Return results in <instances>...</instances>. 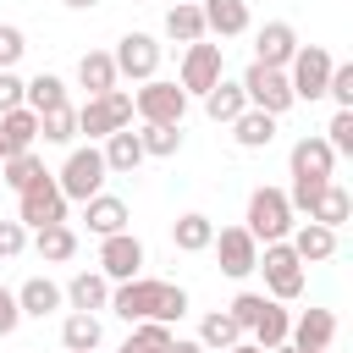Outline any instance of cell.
I'll use <instances>...</instances> for the list:
<instances>
[{"mask_svg": "<svg viewBox=\"0 0 353 353\" xmlns=\"http://www.w3.org/2000/svg\"><path fill=\"white\" fill-rule=\"evenodd\" d=\"M110 314H121L127 325H138V320H165V325H176L182 314H188V292L176 287V281H149V276H127V281H116L110 287V303H105Z\"/></svg>", "mask_w": 353, "mask_h": 353, "instance_id": "cell-1", "label": "cell"}, {"mask_svg": "<svg viewBox=\"0 0 353 353\" xmlns=\"http://www.w3.org/2000/svg\"><path fill=\"white\" fill-rule=\"evenodd\" d=\"M243 226H248L254 243H281L298 221H292V204H287L281 188H254V193H248V215H243Z\"/></svg>", "mask_w": 353, "mask_h": 353, "instance_id": "cell-2", "label": "cell"}, {"mask_svg": "<svg viewBox=\"0 0 353 353\" xmlns=\"http://www.w3.org/2000/svg\"><path fill=\"white\" fill-rule=\"evenodd\" d=\"M105 176H110V171H105V154L88 143V149H72V154H66V165H61V176H55V188L66 193V204H72V199L83 204V199L105 193Z\"/></svg>", "mask_w": 353, "mask_h": 353, "instance_id": "cell-3", "label": "cell"}, {"mask_svg": "<svg viewBox=\"0 0 353 353\" xmlns=\"http://www.w3.org/2000/svg\"><path fill=\"white\" fill-rule=\"evenodd\" d=\"M254 270H265V287H270V298H276V303H287V298H298V292H303V259L292 254V243H287V237H281V243H265Z\"/></svg>", "mask_w": 353, "mask_h": 353, "instance_id": "cell-4", "label": "cell"}, {"mask_svg": "<svg viewBox=\"0 0 353 353\" xmlns=\"http://www.w3.org/2000/svg\"><path fill=\"white\" fill-rule=\"evenodd\" d=\"M116 127H132V94L127 88H105L77 110V132H88V138H110Z\"/></svg>", "mask_w": 353, "mask_h": 353, "instance_id": "cell-5", "label": "cell"}, {"mask_svg": "<svg viewBox=\"0 0 353 353\" xmlns=\"http://www.w3.org/2000/svg\"><path fill=\"white\" fill-rule=\"evenodd\" d=\"M17 221L22 226H55V221H66V193L55 188V176L44 171V176H33L22 193H17Z\"/></svg>", "mask_w": 353, "mask_h": 353, "instance_id": "cell-6", "label": "cell"}, {"mask_svg": "<svg viewBox=\"0 0 353 353\" xmlns=\"http://www.w3.org/2000/svg\"><path fill=\"white\" fill-rule=\"evenodd\" d=\"M331 50L320 44H298L292 61H287V83H292V99H325V77H331Z\"/></svg>", "mask_w": 353, "mask_h": 353, "instance_id": "cell-7", "label": "cell"}, {"mask_svg": "<svg viewBox=\"0 0 353 353\" xmlns=\"http://www.w3.org/2000/svg\"><path fill=\"white\" fill-rule=\"evenodd\" d=\"M237 83H243L248 105H254V110H265V116H281V110L292 105V83H287V66H259V61H254V66H248Z\"/></svg>", "mask_w": 353, "mask_h": 353, "instance_id": "cell-8", "label": "cell"}, {"mask_svg": "<svg viewBox=\"0 0 353 353\" xmlns=\"http://www.w3.org/2000/svg\"><path fill=\"white\" fill-rule=\"evenodd\" d=\"M132 116L160 121V127H182V116H188V94H182L176 83H165V77H149V83L132 94Z\"/></svg>", "mask_w": 353, "mask_h": 353, "instance_id": "cell-9", "label": "cell"}, {"mask_svg": "<svg viewBox=\"0 0 353 353\" xmlns=\"http://www.w3.org/2000/svg\"><path fill=\"white\" fill-rule=\"evenodd\" d=\"M110 61H116V77L149 83L160 72V44H154V33H121V44L110 50Z\"/></svg>", "mask_w": 353, "mask_h": 353, "instance_id": "cell-10", "label": "cell"}, {"mask_svg": "<svg viewBox=\"0 0 353 353\" xmlns=\"http://www.w3.org/2000/svg\"><path fill=\"white\" fill-rule=\"evenodd\" d=\"M210 248H215V259H221V270H226L232 281H243V276L259 265V243L248 237V226H221V232L210 237Z\"/></svg>", "mask_w": 353, "mask_h": 353, "instance_id": "cell-11", "label": "cell"}, {"mask_svg": "<svg viewBox=\"0 0 353 353\" xmlns=\"http://www.w3.org/2000/svg\"><path fill=\"white\" fill-rule=\"evenodd\" d=\"M215 83H221V44H204V39H193V44H188V55H182V83H176V88L204 99Z\"/></svg>", "mask_w": 353, "mask_h": 353, "instance_id": "cell-12", "label": "cell"}, {"mask_svg": "<svg viewBox=\"0 0 353 353\" xmlns=\"http://www.w3.org/2000/svg\"><path fill=\"white\" fill-rule=\"evenodd\" d=\"M138 270H143V243H138L132 232H110V237H99V276L127 281V276H138Z\"/></svg>", "mask_w": 353, "mask_h": 353, "instance_id": "cell-13", "label": "cell"}, {"mask_svg": "<svg viewBox=\"0 0 353 353\" xmlns=\"http://www.w3.org/2000/svg\"><path fill=\"white\" fill-rule=\"evenodd\" d=\"M287 165H292V182H331L336 154H331L325 138H298L292 154H287Z\"/></svg>", "mask_w": 353, "mask_h": 353, "instance_id": "cell-14", "label": "cell"}, {"mask_svg": "<svg viewBox=\"0 0 353 353\" xmlns=\"http://www.w3.org/2000/svg\"><path fill=\"white\" fill-rule=\"evenodd\" d=\"M287 342H292L298 353H325V347L336 342V314H331V309H303V314L292 320Z\"/></svg>", "mask_w": 353, "mask_h": 353, "instance_id": "cell-15", "label": "cell"}, {"mask_svg": "<svg viewBox=\"0 0 353 353\" xmlns=\"http://www.w3.org/2000/svg\"><path fill=\"white\" fill-rule=\"evenodd\" d=\"M292 50H298L292 22H265V28L254 33V61H259V66H287Z\"/></svg>", "mask_w": 353, "mask_h": 353, "instance_id": "cell-16", "label": "cell"}, {"mask_svg": "<svg viewBox=\"0 0 353 353\" xmlns=\"http://www.w3.org/2000/svg\"><path fill=\"white\" fill-rule=\"evenodd\" d=\"M99 154H105V171H116V176H132V171H138V165L149 160L132 127H116V132L105 138V149H99Z\"/></svg>", "mask_w": 353, "mask_h": 353, "instance_id": "cell-17", "label": "cell"}, {"mask_svg": "<svg viewBox=\"0 0 353 353\" xmlns=\"http://www.w3.org/2000/svg\"><path fill=\"white\" fill-rule=\"evenodd\" d=\"M66 303V292L50 281V276H28L22 287H17V309H22V320L33 314V320H44V314H55Z\"/></svg>", "mask_w": 353, "mask_h": 353, "instance_id": "cell-18", "label": "cell"}, {"mask_svg": "<svg viewBox=\"0 0 353 353\" xmlns=\"http://www.w3.org/2000/svg\"><path fill=\"white\" fill-rule=\"evenodd\" d=\"M199 11H204V33H221V39L248 33V0H199Z\"/></svg>", "mask_w": 353, "mask_h": 353, "instance_id": "cell-19", "label": "cell"}, {"mask_svg": "<svg viewBox=\"0 0 353 353\" xmlns=\"http://www.w3.org/2000/svg\"><path fill=\"white\" fill-rule=\"evenodd\" d=\"M83 221H88V232H94V237L127 232V204H121L116 193H94V199H83Z\"/></svg>", "mask_w": 353, "mask_h": 353, "instance_id": "cell-20", "label": "cell"}, {"mask_svg": "<svg viewBox=\"0 0 353 353\" xmlns=\"http://www.w3.org/2000/svg\"><path fill=\"white\" fill-rule=\"evenodd\" d=\"M287 237H292V254H298L303 265H320V259H331V254H336V232H331V226H320V221H303V226H292Z\"/></svg>", "mask_w": 353, "mask_h": 353, "instance_id": "cell-21", "label": "cell"}, {"mask_svg": "<svg viewBox=\"0 0 353 353\" xmlns=\"http://www.w3.org/2000/svg\"><path fill=\"white\" fill-rule=\"evenodd\" d=\"M66 303H72V309L99 314V309L110 303V276H99V270H77V276L66 281Z\"/></svg>", "mask_w": 353, "mask_h": 353, "instance_id": "cell-22", "label": "cell"}, {"mask_svg": "<svg viewBox=\"0 0 353 353\" xmlns=\"http://www.w3.org/2000/svg\"><path fill=\"white\" fill-rule=\"evenodd\" d=\"M99 314H88V309H72L66 320H61V347L66 353H94L99 347Z\"/></svg>", "mask_w": 353, "mask_h": 353, "instance_id": "cell-23", "label": "cell"}, {"mask_svg": "<svg viewBox=\"0 0 353 353\" xmlns=\"http://www.w3.org/2000/svg\"><path fill=\"white\" fill-rule=\"evenodd\" d=\"M33 138H39V110L17 105V110H6V116H0V143H6V154L33 149Z\"/></svg>", "mask_w": 353, "mask_h": 353, "instance_id": "cell-24", "label": "cell"}, {"mask_svg": "<svg viewBox=\"0 0 353 353\" xmlns=\"http://www.w3.org/2000/svg\"><path fill=\"white\" fill-rule=\"evenodd\" d=\"M232 127V138H237V149H270V138H276V116H265V110H243L237 121H226Z\"/></svg>", "mask_w": 353, "mask_h": 353, "instance_id": "cell-25", "label": "cell"}, {"mask_svg": "<svg viewBox=\"0 0 353 353\" xmlns=\"http://www.w3.org/2000/svg\"><path fill=\"white\" fill-rule=\"evenodd\" d=\"M210 237H215V221H210V215H199V210H188V215H176V221H171V243H176L182 254H204V248H210Z\"/></svg>", "mask_w": 353, "mask_h": 353, "instance_id": "cell-26", "label": "cell"}, {"mask_svg": "<svg viewBox=\"0 0 353 353\" xmlns=\"http://www.w3.org/2000/svg\"><path fill=\"white\" fill-rule=\"evenodd\" d=\"M77 83L88 88V99H94V94H105V88H116L121 77H116V61H110V50H88V55L77 61Z\"/></svg>", "mask_w": 353, "mask_h": 353, "instance_id": "cell-27", "label": "cell"}, {"mask_svg": "<svg viewBox=\"0 0 353 353\" xmlns=\"http://www.w3.org/2000/svg\"><path fill=\"white\" fill-rule=\"evenodd\" d=\"M243 110H248V94H243V83H226V77H221V83L204 94V116H210V121H237Z\"/></svg>", "mask_w": 353, "mask_h": 353, "instance_id": "cell-28", "label": "cell"}, {"mask_svg": "<svg viewBox=\"0 0 353 353\" xmlns=\"http://www.w3.org/2000/svg\"><path fill=\"white\" fill-rule=\"evenodd\" d=\"M33 248H39V259H44V265H66V259L77 254V232H72L66 221H55V226H39Z\"/></svg>", "mask_w": 353, "mask_h": 353, "instance_id": "cell-29", "label": "cell"}, {"mask_svg": "<svg viewBox=\"0 0 353 353\" xmlns=\"http://www.w3.org/2000/svg\"><path fill=\"white\" fill-rule=\"evenodd\" d=\"M22 105L39 110V116H44V110H61V105H66V83H61L55 72H39L33 83H22Z\"/></svg>", "mask_w": 353, "mask_h": 353, "instance_id": "cell-30", "label": "cell"}, {"mask_svg": "<svg viewBox=\"0 0 353 353\" xmlns=\"http://www.w3.org/2000/svg\"><path fill=\"white\" fill-rule=\"evenodd\" d=\"M347 215H353L347 188H342V182H325V188H320V199H314V210H309V221H320V226H331V232H336Z\"/></svg>", "mask_w": 353, "mask_h": 353, "instance_id": "cell-31", "label": "cell"}, {"mask_svg": "<svg viewBox=\"0 0 353 353\" xmlns=\"http://www.w3.org/2000/svg\"><path fill=\"white\" fill-rule=\"evenodd\" d=\"M199 342H204V353H226L232 342H243V325H237L226 309H215V314L199 320Z\"/></svg>", "mask_w": 353, "mask_h": 353, "instance_id": "cell-32", "label": "cell"}, {"mask_svg": "<svg viewBox=\"0 0 353 353\" xmlns=\"http://www.w3.org/2000/svg\"><path fill=\"white\" fill-rule=\"evenodd\" d=\"M165 39H176V44L204 39V11H199L193 0H176V6L165 11Z\"/></svg>", "mask_w": 353, "mask_h": 353, "instance_id": "cell-33", "label": "cell"}, {"mask_svg": "<svg viewBox=\"0 0 353 353\" xmlns=\"http://www.w3.org/2000/svg\"><path fill=\"white\" fill-rule=\"evenodd\" d=\"M248 331H254V342H259V347H276V342H287V331H292V314H287L276 298H265V309H259V320H254Z\"/></svg>", "mask_w": 353, "mask_h": 353, "instance_id": "cell-34", "label": "cell"}, {"mask_svg": "<svg viewBox=\"0 0 353 353\" xmlns=\"http://www.w3.org/2000/svg\"><path fill=\"white\" fill-rule=\"evenodd\" d=\"M33 176H44V160H39L33 149H22V154H6V160H0V182H6L11 193H22Z\"/></svg>", "mask_w": 353, "mask_h": 353, "instance_id": "cell-35", "label": "cell"}, {"mask_svg": "<svg viewBox=\"0 0 353 353\" xmlns=\"http://www.w3.org/2000/svg\"><path fill=\"white\" fill-rule=\"evenodd\" d=\"M165 342H171V325L165 320H138L132 336L121 342V353H165Z\"/></svg>", "mask_w": 353, "mask_h": 353, "instance_id": "cell-36", "label": "cell"}, {"mask_svg": "<svg viewBox=\"0 0 353 353\" xmlns=\"http://www.w3.org/2000/svg\"><path fill=\"white\" fill-rule=\"evenodd\" d=\"M138 143H143V154H154V160H171V154L182 149V127H160V121H143Z\"/></svg>", "mask_w": 353, "mask_h": 353, "instance_id": "cell-37", "label": "cell"}, {"mask_svg": "<svg viewBox=\"0 0 353 353\" xmlns=\"http://www.w3.org/2000/svg\"><path fill=\"white\" fill-rule=\"evenodd\" d=\"M39 132H44V143H72V138H77V110H72V105L44 110V116H39Z\"/></svg>", "mask_w": 353, "mask_h": 353, "instance_id": "cell-38", "label": "cell"}, {"mask_svg": "<svg viewBox=\"0 0 353 353\" xmlns=\"http://www.w3.org/2000/svg\"><path fill=\"white\" fill-rule=\"evenodd\" d=\"M325 94L336 99V110H353V61H336V66H331Z\"/></svg>", "mask_w": 353, "mask_h": 353, "instance_id": "cell-39", "label": "cell"}, {"mask_svg": "<svg viewBox=\"0 0 353 353\" xmlns=\"http://www.w3.org/2000/svg\"><path fill=\"white\" fill-rule=\"evenodd\" d=\"M325 143H331V154H353V110H336V116H331Z\"/></svg>", "mask_w": 353, "mask_h": 353, "instance_id": "cell-40", "label": "cell"}, {"mask_svg": "<svg viewBox=\"0 0 353 353\" xmlns=\"http://www.w3.org/2000/svg\"><path fill=\"white\" fill-rule=\"evenodd\" d=\"M22 50H28V39H22V28H11V22H0V72H11V66L22 61Z\"/></svg>", "mask_w": 353, "mask_h": 353, "instance_id": "cell-41", "label": "cell"}, {"mask_svg": "<svg viewBox=\"0 0 353 353\" xmlns=\"http://www.w3.org/2000/svg\"><path fill=\"white\" fill-rule=\"evenodd\" d=\"M259 309H265V292H237V298H232V309H226V314H232V320H237V325H243V331H248V325H254V320H259Z\"/></svg>", "mask_w": 353, "mask_h": 353, "instance_id": "cell-42", "label": "cell"}, {"mask_svg": "<svg viewBox=\"0 0 353 353\" xmlns=\"http://www.w3.org/2000/svg\"><path fill=\"white\" fill-rule=\"evenodd\" d=\"M22 243H28V226L22 221H0V259H17Z\"/></svg>", "mask_w": 353, "mask_h": 353, "instance_id": "cell-43", "label": "cell"}, {"mask_svg": "<svg viewBox=\"0 0 353 353\" xmlns=\"http://www.w3.org/2000/svg\"><path fill=\"white\" fill-rule=\"evenodd\" d=\"M22 325V309H17V292L11 287H0V336H11Z\"/></svg>", "mask_w": 353, "mask_h": 353, "instance_id": "cell-44", "label": "cell"}, {"mask_svg": "<svg viewBox=\"0 0 353 353\" xmlns=\"http://www.w3.org/2000/svg\"><path fill=\"white\" fill-rule=\"evenodd\" d=\"M17 105H22V77L17 72H0V116L17 110Z\"/></svg>", "mask_w": 353, "mask_h": 353, "instance_id": "cell-45", "label": "cell"}, {"mask_svg": "<svg viewBox=\"0 0 353 353\" xmlns=\"http://www.w3.org/2000/svg\"><path fill=\"white\" fill-rule=\"evenodd\" d=\"M165 353H204V342H199V336H171Z\"/></svg>", "mask_w": 353, "mask_h": 353, "instance_id": "cell-46", "label": "cell"}, {"mask_svg": "<svg viewBox=\"0 0 353 353\" xmlns=\"http://www.w3.org/2000/svg\"><path fill=\"white\" fill-rule=\"evenodd\" d=\"M226 353H265V347H259V342H232Z\"/></svg>", "mask_w": 353, "mask_h": 353, "instance_id": "cell-47", "label": "cell"}, {"mask_svg": "<svg viewBox=\"0 0 353 353\" xmlns=\"http://www.w3.org/2000/svg\"><path fill=\"white\" fill-rule=\"evenodd\" d=\"M61 6H72V11H88V6H99V0H61Z\"/></svg>", "mask_w": 353, "mask_h": 353, "instance_id": "cell-48", "label": "cell"}, {"mask_svg": "<svg viewBox=\"0 0 353 353\" xmlns=\"http://www.w3.org/2000/svg\"><path fill=\"white\" fill-rule=\"evenodd\" d=\"M265 353H298V347H292V342H276V347H265Z\"/></svg>", "mask_w": 353, "mask_h": 353, "instance_id": "cell-49", "label": "cell"}, {"mask_svg": "<svg viewBox=\"0 0 353 353\" xmlns=\"http://www.w3.org/2000/svg\"><path fill=\"white\" fill-rule=\"evenodd\" d=\"M0 160H6V143H0Z\"/></svg>", "mask_w": 353, "mask_h": 353, "instance_id": "cell-50", "label": "cell"}, {"mask_svg": "<svg viewBox=\"0 0 353 353\" xmlns=\"http://www.w3.org/2000/svg\"><path fill=\"white\" fill-rule=\"evenodd\" d=\"M193 6H199V0H193Z\"/></svg>", "mask_w": 353, "mask_h": 353, "instance_id": "cell-51", "label": "cell"}, {"mask_svg": "<svg viewBox=\"0 0 353 353\" xmlns=\"http://www.w3.org/2000/svg\"><path fill=\"white\" fill-rule=\"evenodd\" d=\"M325 353H331V347H325Z\"/></svg>", "mask_w": 353, "mask_h": 353, "instance_id": "cell-52", "label": "cell"}]
</instances>
